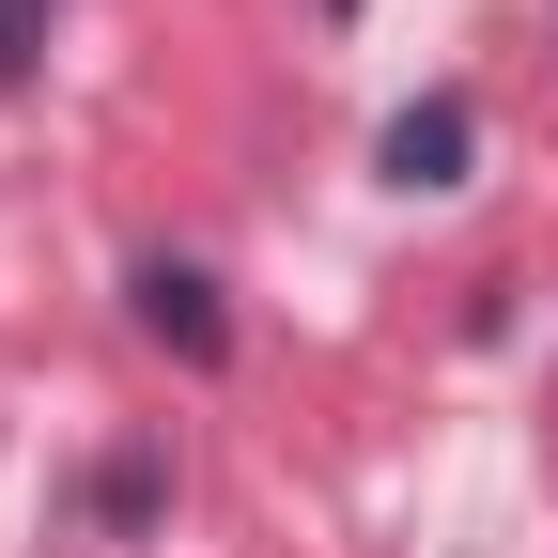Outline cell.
<instances>
[{
  "instance_id": "cell-3",
  "label": "cell",
  "mask_w": 558,
  "mask_h": 558,
  "mask_svg": "<svg viewBox=\"0 0 558 558\" xmlns=\"http://www.w3.org/2000/svg\"><path fill=\"white\" fill-rule=\"evenodd\" d=\"M47 62V0H0V78H32Z\"/></svg>"
},
{
  "instance_id": "cell-2",
  "label": "cell",
  "mask_w": 558,
  "mask_h": 558,
  "mask_svg": "<svg viewBox=\"0 0 558 558\" xmlns=\"http://www.w3.org/2000/svg\"><path fill=\"white\" fill-rule=\"evenodd\" d=\"M140 326H156L186 373H218V357H233V311H218V279H202V264H140Z\"/></svg>"
},
{
  "instance_id": "cell-1",
  "label": "cell",
  "mask_w": 558,
  "mask_h": 558,
  "mask_svg": "<svg viewBox=\"0 0 558 558\" xmlns=\"http://www.w3.org/2000/svg\"><path fill=\"white\" fill-rule=\"evenodd\" d=\"M465 156H481V109H465V94H418V109H388V140H373V171H388L403 202H450Z\"/></svg>"
},
{
  "instance_id": "cell-4",
  "label": "cell",
  "mask_w": 558,
  "mask_h": 558,
  "mask_svg": "<svg viewBox=\"0 0 558 558\" xmlns=\"http://www.w3.org/2000/svg\"><path fill=\"white\" fill-rule=\"evenodd\" d=\"M326 16H357V0H326Z\"/></svg>"
}]
</instances>
